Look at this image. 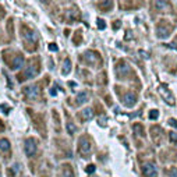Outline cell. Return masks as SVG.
<instances>
[{"label": "cell", "mask_w": 177, "mask_h": 177, "mask_svg": "<svg viewBox=\"0 0 177 177\" xmlns=\"http://www.w3.org/2000/svg\"><path fill=\"white\" fill-rule=\"evenodd\" d=\"M49 49H50V50H53V52H56L59 48H57L56 43H50V45H49Z\"/></svg>", "instance_id": "cell-27"}, {"label": "cell", "mask_w": 177, "mask_h": 177, "mask_svg": "<svg viewBox=\"0 0 177 177\" xmlns=\"http://www.w3.org/2000/svg\"><path fill=\"white\" fill-rule=\"evenodd\" d=\"M38 71H39V59L29 60V63H28V66H27V68L20 74V76H18V80H20V81L31 80V78H34V77L37 76Z\"/></svg>", "instance_id": "cell-1"}, {"label": "cell", "mask_w": 177, "mask_h": 177, "mask_svg": "<svg viewBox=\"0 0 177 177\" xmlns=\"http://www.w3.org/2000/svg\"><path fill=\"white\" fill-rule=\"evenodd\" d=\"M67 130H68V132H70V134H74V132H76V130H77V127L74 126L73 123H67Z\"/></svg>", "instance_id": "cell-21"}, {"label": "cell", "mask_w": 177, "mask_h": 177, "mask_svg": "<svg viewBox=\"0 0 177 177\" xmlns=\"http://www.w3.org/2000/svg\"><path fill=\"white\" fill-rule=\"evenodd\" d=\"M0 177H2V174H0Z\"/></svg>", "instance_id": "cell-32"}, {"label": "cell", "mask_w": 177, "mask_h": 177, "mask_svg": "<svg viewBox=\"0 0 177 177\" xmlns=\"http://www.w3.org/2000/svg\"><path fill=\"white\" fill-rule=\"evenodd\" d=\"M99 6H102V9H103V10H109V9H112L113 3H112V2H101Z\"/></svg>", "instance_id": "cell-19"}, {"label": "cell", "mask_w": 177, "mask_h": 177, "mask_svg": "<svg viewBox=\"0 0 177 177\" xmlns=\"http://www.w3.org/2000/svg\"><path fill=\"white\" fill-rule=\"evenodd\" d=\"M78 151L82 155V156H88L91 152V142L89 140H88V137H81V140H80V144H78Z\"/></svg>", "instance_id": "cell-4"}, {"label": "cell", "mask_w": 177, "mask_h": 177, "mask_svg": "<svg viewBox=\"0 0 177 177\" xmlns=\"http://www.w3.org/2000/svg\"><path fill=\"white\" fill-rule=\"evenodd\" d=\"M3 130H4V126L2 124V121H0V131H3Z\"/></svg>", "instance_id": "cell-30"}, {"label": "cell", "mask_w": 177, "mask_h": 177, "mask_svg": "<svg viewBox=\"0 0 177 177\" xmlns=\"http://www.w3.org/2000/svg\"><path fill=\"white\" fill-rule=\"evenodd\" d=\"M158 117H159V112H158V110H151V112H149V119H151V120H156Z\"/></svg>", "instance_id": "cell-20"}, {"label": "cell", "mask_w": 177, "mask_h": 177, "mask_svg": "<svg viewBox=\"0 0 177 177\" xmlns=\"http://www.w3.org/2000/svg\"><path fill=\"white\" fill-rule=\"evenodd\" d=\"M71 71V62L70 59L64 60V64H63V74H68Z\"/></svg>", "instance_id": "cell-17"}, {"label": "cell", "mask_w": 177, "mask_h": 177, "mask_svg": "<svg viewBox=\"0 0 177 177\" xmlns=\"http://www.w3.org/2000/svg\"><path fill=\"white\" fill-rule=\"evenodd\" d=\"M87 101H88V93L85 92V91H82V92H80L78 95H77L76 103L77 105H82V103H85Z\"/></svg>", "instance_id": "cell-15"}, {"label": "cell", "mask_w": 177, "mask_h": 177, "mask_svg": "<svg viewBox=\"0 0 177 177\" xmlns=\"http://www.w3.org/2000/svg\"><path fill=\"white\" fill-rule=\"evenodd\" d=\"M82 59H85L88 63H91V64H98V63L101 64V62H102L101 56L93 50H87L84 54H82Z\"/></svg>", "instance_id": "cell-7"}, {"label": "cell", "mask_w": 177, "mask_h": 177, "mask_svg": "<svg viewBox=\"0 0 177 177\" xmlns=\"http://www.w3.org/2000/svg\"><path fill=\"white\" fill-rule=\"evenodd\" d=\"M167 173H170L169 176H171V177H177V170L176 169H170V170H167Z\"/></svg>", "instance_id": "cell-26"}, {"label": "cell", "mask_w": 177, "mask_h": 177, "mask_svg": "<svg viewBox=\"0 0 177 177\" xmlns=\"http://www.w3.org/2000/svg\"><path fill=\"white\" fill-rule=\"evenodd\" d=\"M39 87L38 85H28V87H24L23 88V93L29 99H37L39 96Z\"/></svg>", "instance_id": "cell-5"}, {"label": "cell", "mask_w": 177, "mask_h": 177, "mask_svg": "<svg viewBox=\"0 0 177 177\" xmlns=\"http://www.w3.org/2000/svg\"><path fill=\"white\" fill-rule=\"evenodd\" d=\"M156 34H158V37H160V38L169 37V34H170V27H166V28H165V27H163V24H162V25L158 27Z\"/></svg>", "instance_id": "cell-13"}, {"label": "cell", "mask_w": 177, "mask_h": 177, "mask_svg": "<svg viewBox=\"0 0 177 177\" xmlns=\"http://www.w3.org/2000/svg\"><path fill=\"white\" fill-rule=\"evenodd\" d=\"M155 6H158V9H163L165 6H167V3H165V2H155Z\"/></svg>", "instance_id": "cell-23"}, {"label": "cell", "mask_w": 177, "mask_h": 177, "mask_svg": "<svg viewBox=\"0 0 177 177\" xmlns=\"http://www.w3.org/2000/svg\"><path fill=\"white\" fill-rule=\"evenodd\" d=\"M142 173L145 177H158V171L152 163H145L142 166Z\"/></svg>", "instance_id": "cell-8"}, {"label": "cell", "mask_w": 177, "mask_h": 177, "mask_svg": "<svg viewBox=\"0 0 177 177\" xmlns=\"http://www.w3.org/2000/svg\"><path fill=\"white\" fill-rule=\"evenodd\" d=\"M85 170H87V173H93V171H95V166L93 165H89V166H87V169H85Z\"/></svg>", "instance_id": "cell-25"}, {"label": "cell", "mask_w": 177, "mask_h": 177, "mask_svg": "<svg viewBox=\"0 0 177 177\" xmlns=\"http://www.w3.org/2000/svg\"><path fill=\"white\" fill-rule=\"evenodd\" d=\"M169 124H171V126H173V127H177V123H176V121H174V120H171V119H170V120H169Z\"/></svg>", "instance_id": "cell-28"}, {"label": "cell", "mask_w": 177, "mask_h": 177, "mask_svg": "<svg viewBox=\"0 0 177 177\" xmlns=\"http://www.w3.org/2000/svg\"><path fill=\"white\" fill-rule=\"evenodd\" d=\"M121 102H123L126 106H132V105H135V102H137V96L132 92H127L126 95H123Z\"/></svg>", "instance_id": "cell-11"}, {"label": "cell", "mask_w": 177, "mask_h": 177, "mask_svg": "<svg viewBox=\"0 0 177 177\" xmlns=\"http://www.w3.org/2000/svg\"><path fill=\"white\" fill-rule=\"evenodd\" d=\"M60 177H74V171L70 165L62 166V171H60Z\"/></svg>", "instance_id": "cell-12"}, {"label": "cell", "mask_w": 177, "mask_h": 177, "mask_svg": "<svg viewBox=\"0 0 177 177\" xmlns=\"http://www.w3.org/2000/svg\"><path fill=\"white\" fill-rule=\"evenodd\" d=\"M132 128H134V132L137 135H144V127L141 126V124H134Z\"/></svg>", "instance_id": "cell-18"}, {"label": "cell", "mask_w": 177, "mask_h": 177, "mask_svg": "<svg viewBox=\"0 0 177 177\" xmlns=\"http://www.w3.org/2000/svg\"><path fill=\"white\" fill-rule=\"evenodd\" d=\"M50 93L52 95H56V89H50Z\"/></svg>", "instance_id": "cell-31"}, {"label": "cell", "mask_w": 177, "mask_h": 177, "mask_svg": "<svg viewBox=\"0 0 177 177\" xmlns=\"http://www.w3.org/2000/svg\"><path fill=\"white\" fill-rule=\"evenodd\" d=\"M98 27H99V29H105V27H106V23H105L102 18H99V20H98Z\"/></svg>", "instance_id": "cell-22"}, {"label": "cell", "mask_w": 177, "mask_h": 177, "mask_svg": "<svg viewBox=\"0 0 177 177\" xmlns=\"http://www.w3.org/2000/svg\"><path fill=\"white\" fill-rule=\"evenodd\" d=\"M68 85H70V87H71V88H74V87H76V82L70 81V82H68Z\"/></svg>", "instance_id": "cell-29"}, {"label": "cell", "mask_w": 177, "mask_h": 177, "mask_svg": "<svg viewBox=\"0 0 177 177\" xmlns=\"http://www.w3.org/2000/svg\"><path fill=\"white\" fill-rule=\"evenodd\" d=\"M6 62L11 70H18L24 64V57H23V54L17 53V54H13L11 59H6Z\"/></svg>", "instance_id": "cell-3"}, {"label": "cell", "mask_w": 177, "mask_h": 177, "mask_svg": "<svg viewBox=\"0 0 177 177\" xmlns=\"http://www.w3.org/2000/svg\"><path fill=\"white\" fill-rule=\"evenodd\" d=\"M116 73H117V76H128L130 73H131V68H130V66L127 64L126 62H120L117 64V67H116Z\"/></svg>", "instance_id": "cell-9"}, {"label": "cell", "mask_w": 177, "mask_h": 177, "mask_svg": "<svg viewBox=\"0 0 177 177\" xmlns=\"http://www.w3.org/2000/svg\"><path fill=\"white\" fill-rule=\"evenodd\" d=\"M24 151H25L27 156H34L35 152H37V141H35L34 138H28V140H25Z\"/></svg>", "instance_id": "cell-6"}, {"label": "cell", "mask_w": 177, "mask_h": 177, "mask_svg": "<svg viewBox=\"0 0 177 177\" xmlns=\"http://www.w3.org/2000/svg\"><path fill=\"white\" fill-rule=\"evenodd\" d=\"M169 137H170L171 142H177V134H176V132H173V131H171L170 134H169Z\"/></svg>", "instance_id": "cell-24"}, {"label": "cell", "mask_w": 177, "mask_h": 177, "mask_svg": "<svg viewBox=\"0 0 177 177\" xmlns=\"http://www.w3.org/2000/svg\"><path fill=\"white\" fill-rule=\"evenodd\" d=\"M23 38H24V43H25L27 48H29V45H32V48L37 46L38 42V38L35 35V32L29 28H24L23 29Z\"/></svg>", "instance_id": "cell-2"}, {"label": "cell", "mask_w": 177, "mask_h": 177, "mask_svg": "<svg viewBox=\"0 0 177 177\" xmlns=\"http://www.w3.org/2000/svg\"><path fill=\"white\" fill-rule=\"evenodd\" d=\"M10 149H11V146H10V142H9V140H6V138H2L0 140V152H10Z\"/></svg>", "instance_id": "cell-14"}, {"label": "cell", "mask_w": 177, "mask_h": 177, "mask_svg": "<svg viewBox=\"0 0 177 177\" xmlns=\"http://www.w3.org/2000/svg\"><path fill=\"white\" fill-rule=\"evenodd\" d=\"M81 116H82V119H84V120H89V119H92V116H93L92 109H91V107H85V109L82 110Z\"/></svg>", "instance_id": "cell-16"}, {"label": "cell", "mask_w": 177, "mask_h": 177, "mask_svg": "<svg viewBox=\"0 0 177 177\" xmlns=\"http://www.w3.org/2000/svg\"><path fill=\"white\" fill-rule=\"evenodd\" d=\"M158 91L162 93V95H163V99H165V101L167 102L169 105H174V98H173V95H171V92L165 87V85H160Z\"/></svg>", "instance_id": "cell-10"}]
</instances>
